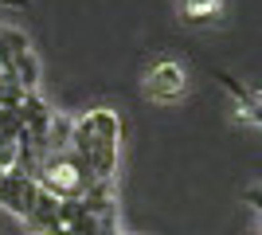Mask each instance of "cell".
Wrapping results in <instances>:
<instances>
[{
	"label": "cell",
	"instance_id": "6da1fadb",
	"mask_svg": "<svg viewBox=\"0 0 262 235\" xmlns=\"http://www.w3.org/2000/svg\"><path fill=\"white\" fill-rule=\"evenodd\" d=\"M67 149L86 165V173L94 180H114L118 165H121V118H118V110L98 106V110H86L82 118H75Z\"/></svg>",
	"mask_w": 262,
	"mask_h": 235
},
{
	"label": "cell",
	"instance_id": "7a4b0ae2",
	"mask_svg": "<svg viewBox=\"0 0 262 235\" xmlns=\"http://www.w3.org/2000/svg\"><path fill=\"white\" fill-rule=\"evenodd\" d=\"M35 184H39L47 196H55V200H82L102 180L90 177L86 165H82L71 149H55V153H43V161L35 168Z\"/></svg>",
	"mask_w": 262,
	"mask_h": 235
},
{
	"label": "cell",
	"instance_id": "3957f363",
	"mask_svg": "<svg viewBox=\"0 0 262 235\" xmlns=\"http://www.w3.org/2000/svg\"><path fill=\"white\" fill-rule=\"evenodd\" d=\"M0 75H8L24 94H35L39 87V59H35L28 35L16 28H0Z\"/></svg>",
	"mask_w": 262,
	"mask_h": 235
},
{
	"label": "cell",
	"instance_id": "277c9868",
	"mask_svg": "<svg viewBox=\"0 0 262 235\" xmlns=\"http://www.w3.org/2000/svg\"><path fill=\"white\" fill-rule=\"evenodd\" d=\"M35 200H39L35 177H24V173H16V168H0V208H8L12 216L28 220L32 208H35Z\"/></svg>",
	"mask_w": 262,
	"mask_h": 235
},
{
	"label": "cell",
	"instance_id": "5b68a950",
	"mask_svg": "<svg viewBox=\"0 0 262 235\" xmlns=\"http://www.w3.org/2000/svg\"><path fill=\"white\" fill-rule=\"evenodd\" d=\"M184 90H188V78L184 71L176 67V63H157L149 75H145V94L153 102H176V98H184Z\"/></svg>",
	"mask_w": 262,
	"mask_h": 235
},
{
	"label": "cell",
	"instance_id": "8992f818",
	"mask_svg": "<svg viewBox=\"0 0 262 235\" xmlns=\"http://www.w3.org/2000/svg\"><path fill=\"white\" fill-rule=\"evenodd\" d=\"M215 78L231 90V94H235V102H239V110H243V118H247L251 125H258V94H254V90H247L239 78L227 75V71H215Z\"/></svg>",
	"mask_w": 262,
	"mask_h": 235
},
{
	"label": "cell",
	"instance_id": "52a82bcc",
	"mask_svg": "<svg viewBox=\"0 0 262 235\" xmlns=\"http://www.w3.org/2000/svg\"><path fill=\"white\" fill-rule=\"evenodd\" d=\"M184 12H188V20H211L219 12V0H184Z\"/></svg>",
	"mask_w": 262,
	"mask_h": 235
},
{
	"label": "cell",
	"instance_id": "ba28073f",
	"mask_svg": "<svg viewBox=\"0 0 262 235\" xmlns=\"http://www.w3.org/2000/svg\"><path fill=\"white\" fill-rule=\"evenodd\" d=\"M0 4H4V8H28L32 0H0Z\"/></svg>",
	"mask_w": 262,
	"mask_h": 235
},
{
	"label": "cell",
	"instance_id": "9c48e42d",
	"mask_svg": "<svg viewBox=\"0 0 262 235\" xmlns=\"http://www.w3.org/2000/svg\"><path fill=\"white\" fill-rule=\"evenodd\" d=\"M28 235H35V231H28Z\"/></svg>",
	"mask_w": 262,
	"mask_h": 235
}]
</instances>
